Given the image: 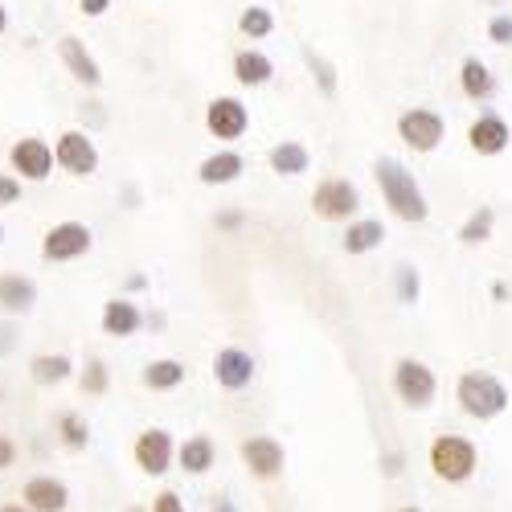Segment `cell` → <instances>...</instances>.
<instances>
[{
	"instance_id": "obj_24",
	"label": "cell",
	"mask_w": 512,
	"mask_h": 512,
	"mask_svg": "<svg viewBox=\"0 0 512 512\" xmlns=\"http://www.w3.org/2000/svg\"><path fill=\"white\" fill-rule=\"evenodd\" d=\"M381 242H386V226H381L377 218H353V222L345 226V238H340V250L357 259V254L381 250Z\"/></svg>"
},
{
	"instance_id": "obj_13",
	"label": "cell",
	"mask_w": 512,
	"mask_h": 512,
	"mask_svg": "<svg viewBox=\"0 0 512 512\" xmlns=\"http://www.w3.org/2000/svg\"><path fill=\"white\" fill-rule=\"evenodd\" d=\"M254 377H259V361H254V353H246L242 345H226V349L213 353V381H218L226 394L250 390Z\"/></svg>"
},
{
	"instance_id": "obj_8",
	"label": "cell",
	"mask_w": 512,
	"mask_h": 512,
	"mask_svg": "<svg viewBox=\"0 0 512 512\" xmlns=\"http://www.w3.org/2000/svg\"><path fill=\"white\" fill-rule=\"evenodd\" d=\"M95 246V230L87 222H58L41 238V259L46 263H74L82 254H91Z\"/></svg>"
},
{
	"instance_id": "obj_3",
	"label": "cell",
	"mask_w": 512,
	"mask_h": 512,
	"mask_svg": "<svg viewBox=\"0 0 512 512\" xmlns=\"http://www.w3.org/2000/svg\"><path fill=\"white\" fill-rule=\"evenodd\" d=\"M426 467L439 484H467L480 472V447L467 435H439L426 451Z\"/></svg>"
},
{
	"instance_id": "obj_40",
	"label": "cell",
	"mask_w": 512,
	"mask_h": 512,
	"mask_svg": "<svg viewBox=\"0 0 512 512\" xmlns=\"http://www.w3.org/2000/svg\"><path fill=\"white\" fill-rule=\"evenodd\" d=\"M209 512H238V504H234L230 496H218V500L209 504Z\"/></svg>"
},
{
	"instance_id": "obj_29",
	"label": "cell",
	"mask_w": 512,
	"mask_h": 512,
	"mask_svg": "<svg viewBox=\"0 0 512 512\" xmlns=\"http://www.w3.org/2000/svg\"><path fill=\"white\" fill-rule=\"evenodd\" d=\"M238 33H242L246 41H267V37L275 33V13L263 9V5H246V9L238 13Z\"/></svg>"
},
{
	"instance_id": "obj_25",
	"label": "cell",
	"mask_w": 512,
	"mask_h": 512,
	"mask_svg": "<svg viewBox=\"0 0 512 512\" xmlns=\"http://www.w3.org/2000/svg\"><path fill=\"white\" fill-rule=\"evenodd\" d=\"M234 78H238V87H267V82L275 78V62L263 54V50H238L234 54Z\"/></svg>"
},
{
	"instance_id": "obj_38",
	"label": "cell",
	"mask_w": 512,
	"mask_h": 512,
	"mask_svg": "<svg viewBox=\"0 0 512 512\" xmlns=\"http://www.w3.org/2000/svg\"><path fill=\"white\" fill-rule=\"evenodd\" d=\"M13 463H17V443L5 431H0V472H9Z\"/></svg>"
},
{
	"instance_id": "obj_1",
	"label": "cell",
	"mask_w": 512,
	"mask_h": 512,
	"mask_svg": "<svg viewBox=\"0 0 512 512\" xmlns=\"http://www.w3.org/2000/svg\"><path fill=\"white\" fill-rule=\"evenodd\" d=\"M373 181H377V193L386 201V209L394 213L398 222L406 226H422L431 218V205H426V193L418 185V177L398 160V156H377L373 160Z\"/></svg>"
},
{
	"instance_id": "obj_17",
	"label": "cell",
	"mask_w": 512,
	"mask_h": 512,
	"mask_svg": "<svg viewBox=\"0 0 512 512\" xmlns=\"http://www.w3.org/2000/svg\"><path fill=\"white\" fill-rule=\"evenodd\" d=\"M99 324H103V332H107V336L127 340V336H136V332L148 324V316L140 312V304H136V300H127V295H111V300L103 304Z\"/></svg>"
},
{
	"instance_id": "obj_32",
	"label": "cell",
	"mask_w": 512,
	"mask_h": 512,
	"mask_svg": "<svg viewBox=\"0 0 512 512\" xmlns=\"http://www.w3.org/2000/svg\"><path fill=\"white\" fill-rule=\"evenodd\" d=\"M304 62H308L312 78L320 82V91H324V95H336V70H332V62H324L312 46H304Z\"/></svg>"
},
{
	"instance_id": "obj_41",
	"label": "cell",
	"mask_w": 512,
	"mask_h": 512,
	"mask_svg": "<svg viewBox=\"0 0 512 512\" xmlns=\"http://www.w3.org/2000/svg\"><path fill=\"white\" fill-rule=\"evenodd\" d=\"M13 349V328H0V353Z\"/></svg>"
},
{
	"instance_id": "obj_34",
	"label": "cell",
	"mask_w": 512,
	"mask_h": 512,
	"mask_svg": "<svg viewBox=\"0 0 512 512\" xmlns=\"http://www.w3.org/2000/svg\"><path fill=\"white\" fill-rule=\"evenodd\" d=\"M148 512H189V508H185V500H181L173 488H164V492L152 496V508H148Z\"/></svg>"
},
{
	"instance_id": "obj_23",
	"label": "cell",
	"mask_w": 512,
	"mask_h": 512,
	"mask_svg": "<svg viewBox=\"0 0 512 512\" xmlns=\"http://www.w3.org/2000/svg\"><path fill=\"white\" fill-rule=\"evenodd\" d=\"M267 164H271L275 177L295 181V177H304L308 168H312V152H308L300 140H283V144H275V148L267 152Z\"/></svg>"
},
{
	"instance_id": "obj_18",
	"label": "cell",
	"mask_w": 512,
	"mask_h": 512,
	"mask_svg": "<svg viewBox=\"0 0 512 512\" xmlns=\"http://www.w3.org/2000/svg\"><path fill=\"white\" fill-rule=\"evenodd\" d=\"M37 304V283L21 271H5L0 275V312L5 316H29Z\"/></svg>"
},
{
	"instance_id": "obj_48",
	"label": "cell",
	"mask_w": 512,
	"mask_h": 512,
	"mask_svg": "<svg viewBox=\"0 0 512 512\" xmlns=\"http://www.w3.org/2000/svg\"><path fill=\"white\" fill-rule=\"evenodd\" d=\"M0 242H5V226H0Z\"/></svg>"
},
{
	"instance_id": "obj_39",
	"label": "cell",
	"mask_w": 512,
	"mask_h": 512,
	"mask_svg": "<svg viewBox=\"0 0 512 512\" xmlns=\"http://www.w3.org/2000/svg\"><path fill=\"white\" fill-rule=\"evenodd\" d=\"M381 472H386L390 480H398L402 476V451H390L386 459H381Z\"/></svg>"
},
{
	"instance_id": "obj_28",
	"label": "cell",
	"mask_w": 512,
	"mask_h": 512,
	"mask_svg": "<svg viewBox=\"0 0 512 512\" xmlns=\"http://www.w3.org/2000/svg\"><path fill=\"white\" fill-rule=\"evenodd\" d=\"M492 230H496V209L492 205H480V209L467 213V222L459 226V242L463 246H484L492 238Z\"/></svg>"
},
{
	"instance_id": "obj_37",
	"label": "cell",
	"mask_w": 512,
	"mask_h": 512,
	"mask_svg": "<svg viewBox=\"0 0 512 512\" xmlns=\"http://www.w3.org/2000/svg\"><path fill=\"white\" fill-rule=\"evenodd\" d=\"M107 9H111V0H78V13H82V17H91V21L107 17Z\"/></svg>"
},
{
	"instance_id": "obj_43",
	"label": "cell",
	"mask_w": 512,
	"mask_h": 512,
	"mask_svg": "<svg viewBox=\"0 0 512 512\" xmlns=\"http://www.w3.org/2000/svg\"><path fill=\"white\" fill-rule=\"evenodd\" d=\"M5 29H9V9L0 5V33H5Z\"/></svg>"
},
{
	"instance_id": "obj_45",
	"label": "cell",
	"mask_w": 512,
	"mask_h": 512,
	"mask_svg": "<svg viewBox=\"0 0 512 512\" xmlns=\"http://www.w3.org/2000/svg\"><path fill=\"white\" fill-rule=\"evenodd\" d=\"M394 512H422L418 504H402V508H394Z\"/></svg>"
},
{
	"instance_id": "obj_9",
	"label": "cell",
	"mask_w": 512,
	"mask_h": 512,
	"mask_svg": "<svg viewBox=\"0 0 512 512\" xmlns=\"http://www.w3.org/2000/svg\"><path fill=\"white\" fill-rule=\"evenodd\" d=\"M132 459L144 476H168L177 463V439L173 431H164V426H148V431L136 435L132 443Z\"/></svg>"
},
{
	"instance_id": "obj_4",
	"label": "cell",
	"mask_w": 512,
	"mask_h": 512,
	"mask_svg": "<svg viewBox=\"0 0 512 512\" xmlns=\"http://www.w3.org/2000/svg\"><path fill=\"white\" fill-rule=\"evenodd\" d=\"M390 386H394V398H398L406 410H431L435 398H439V377H435V369L426 365V361H418V357L394 361Z\"/></svg>"
},
{
	"instance_id": "obj_26",
	"label": "cell",
	"mask_w": 512,
	"mask_h": 512,
	"mask_svg": "<svg viewBox=\"0 0 512 512\" xmlns=\"http://www.w3.org/2000/svg\"><path fill=\"white\" fill-rule=\"evenodd\" d=\"M29 377H33V386H41V390L62 386V381L74 377V361L66 353H37L29 361Z\"/></svg>"
},
{
	"instance_id": "obj_20",
	"label": "cell",
	"mask_w": 512,
	"mask_h": 512,
	"mask_svg": "<svg viewBox=\"0 0 512 512\" xmlns=\"http://www.w3.org/2000/svg\"><path fill=\"white\" fill-rule=\"evenodd\" d=\"M185 377H189V369H185V361H177V357H152V361L144 365V373H140L144 390H152V394H173V390H181Z\"/></svg>"
},
{
	"instance_id": "obj_11",
	"label": "cell",
	"mask_w": 512,
	"mask_h": 512,
	"mask_svg": "<svg viewBox=\"0 0 512 512\" xmlns=\"http://www.w3.org/2000/svg\"><path fill=\"white\" fill-rule=\"evenodd\" d=\"M54 164L62 168L66 177H95L99 173V148L87 132H78V127H70V132H62L54 140Z\"/></svg>"
},
{
	"instance_id": "obj_22",
	"label": "cell",
	"mask_w": 512,
	"mask_h": 512,
	"mask_svg": "<svg viewBox=\"0 0 512 512\" xmlns=\"http://www.w3.org/2000/svg\"><path fill=\"white\" fill-rule=\"evenodd\" d=\"M459 91L463 99H472V103H488L496 95V74L484 58H463L459 66Z\"/></svg>"
},
{
	"instance_id": "obj_7",
	"label": "cell",
	"mask_w": 512,
	"mask_h": 512,
	"mask_svg": "<svg viewBox=\"0 0 512 512\" xmlns=\"http://www.w3.org/2000/svg\"><path fill=\"white\" fill-rule=\"evenodd\" d=\"M238 459L254 480L271 484V480L283 476V467H287V447L275 435H250V439L238 443Z\"/></svg>"
},
{
	"instance_id": "obj_19",
	"label": "cell",
	"mask_w": 512,
	"mask_h": 512,
	"mask_svg": "<svg viewBox=\"0 0 512 512\" xmlns=\"http://www.w3.org/2000/svg\"><path fill=\"white\" fill-rule=\"evenodd\" d=\"M242 173H246V160H242V152H234V148H218L213 156H205V160H201V168H197V181L213 189V185H234Z\"/></svg>"
},
{
	"instance_id": "obj_49",
	"label": "cell",
	"mask_w": 512,
	"mask_h": 512,
	"mask_svg": "<svg viewBox=\"0 0 512 512\" xmlns=\"http://www.w3.org/2000/svg\"><path fill=\"white\" fill-rule=\"evenodd\" d=\"M0 406H5V390H0Z\"/></svg>"
},
{
	"instance_id": "obj_15",
	"label": "cell",
	"mask_w": 512,
	"mask_h": 512,
	"mask_svg": "<svg viewBox=\"0 0 512 512\" xmlns=\"http://www.w3.org/2000/svg\"><path fill=\"white\" fill-rule=\"evenodd\" d=\"M508 144H512V127L504 115L480 111L472 123H467V148L476 156H500V152H508Z\"/></svg>"
},
{
	"instance_id": "obj_14",
	"label": "cell",
	"mask_w": 512,
	"mask_h": 512,
	"mask_svg": "<svg viewBox=\"0 0 512 512\" xmlns=\"http://www.w3.org/2000/svg\"><path fill=\"white\" fill-rule=\"evenodd\" d=\"M58 58H62L66 74L78 82V87H87V91H99V87H103V66H99V58L87 50V41H82V37L66 33V37L58 41Z\"/></svg>"
},
{
	"instance_id": "obj_31",
	"label": "cell",
	"mask_w": 512,
	"mask_h": 512,
	"mask_svg": "<svg viewBox=\"0 0 512 512\" xmlns=\"http://www.w3.org/2000/svg\"><path fill=\"white\" fill-rule=\"evenodd\" d=\"M78 386H82V394H87V398H103L107 386H111V369L103 361H87V369L78 373Z\"/></svg>"
},
{
	"instance_id": "obj_30",
	"label": "cell",
	"mask_w": 512,
	"mask_h": 512,
	"mask_svg": "<svg viewBox=\"0 0 512 512\" xmlns=\"http://www.w3.org/2000/svg\"><path fill=\"white\" fill-rule=\"evenodd\" d=\"M394 295H398V304H406V308H414L422 300V275H418L414 263H398L394 267Z\"/></svg>"
},
{
	"instance_id": "obj_2",
	"label": "cell",
	"mask_w": 512,
	"mask_h": 512,
	"mask_svg": "<svg viewBox=\"0 0 512 512\" xmlns=\"http://www.w3.org/2000/svg\"><path fill=\"white\" fill-rule=\"evenodd\" d=\"M455 402H459V410H463L467 418L492 422V418H500V414L512 406V394H508V386H504L496 373H488V369H467V373H459V381H455Z\"/></svg>"
},
{
	"instance_id": "obj_42",
	"label": "cell",
	"mask_w": 512,
	"mask_h": 512,
	"mask_svg": "<svg viewBox=\"0 0 512 512\" xmlns=\"http://www.w3.org/2000/svg\"><path fill=\"white\" fill-rule=\"evenodd\" d=\"M127 287L140 291V287H148V279H144V275H132V279H127Z\"/></svg>"
},
{
	"instance_id": "obj_16",
	"label": "cell",
	"mask_w": 512,
	"mask_h": 512,
	"mask_svg": "<svg viewBox=\"0 0 512 512\" xmlns=\"http://www.w3.org/2000/svg\"><path fill=\"white\" fill-rule=\"evenodd\" d=\"M21 504L29 512H66L70 508V488L58 476H29L21 488Z\"/></svg>"
},
{
	"instance_id": "obj_12",
	"label": "cell",
	"mask_w": 512,
	"mask_h": 512,
	"mask_svg": "<svg viewBox=\"0 0 512 512\" xmlns=\"http://www.w3.org/2000/svg\"><path fill=\"white\" fill-rule=\"evenodd\" d=\"M9 168L17 173V181H29V185H41V181H50L54 173V148L41 140V136H25L9 148Z\"/></svg>"
},
{
	"instance_id": "obj_27",
	"label": "cell",
	"mask_w": 512,
	"mask_h": 512,
	"mask_svg": "<svg viewBox=\"0 0 512 512\" xmlns=\"http://www.w3.org/2000/svg\"><path fill=\"white\" fill-rule=\"evenodd\" d=\"M54 431H58L66 451H87L91 447V422H87V414H78V410H62L54 418Z\"/></svg>"
},
{
	"instance_id": "obj_10",
	"label": "cell",
	"mask_w": 512,
	"mask_h": 512,
	"mask_svg": "<svg viewBox=\"0 0 512 512\" xmlns=\"http://www.w3.org/2000/svg\"><path fill=\"white\" fill-rule=\"evenodd\" d=\"M205 132L222 144H234L250 132V107L238 95H218L205 107Z\"/></svg>"
},
{
	"instance_id": "obj_33",
	"label": "cell",
	"mask_w": 512,
	"mask_h": 512,
	"mask_svg": "<svg viewBox=\"0 0 512 512\" xmlns=\"http://www.w3.org/2000/svg\"><path fill=\"white\" fill-rule=\"evenodd\" d=\"M488 41L492 46H512V13H496L488 21Z\"/></svg>"
},
{
	"instance_id": "obj_21",
	"label": "cell",
	"mask_w": 512,
	"mask_h": 512,
	"mask_svg": "<svg viewBox=\"0 0 512 512\" xmlns=\"http://www.w3.org/2000/svg\"><path fill=\"white\" fill-rule=\"evenodd\" d=\"M213 463H218V443H213V435H189L185 443H177V467L185 476H205Z\"/></svg>"
},
{
	"instance_id": "obj_36",
	"label": "cell",
	"mask_w": 512,
	"mask_h": 512,
	"mask_svg": "<svg viewBox=\"0 0 512 512\" xmlns=\"http://www.w3.org/2000/svg\"><path fill=\"white\" fill-rule=\"evenodd\" d=\"M21 197V181L9 177V173H0V205H13Z\"/></svg>"
},
{
	"instance_id": "obj_35",
	"label": "cell",
	"mask_w": 512,
	"mask_h": 512,
	"mask_svg": "<svg viewBox=\"0 0 512 512\" xmlns=\"http://www.w3.org/2000/svg\"><path fill=\"white\" fill-rule=\"evenodd\" d=\"M246 222V213L242 209H222V213H213V226L218 230H238Z\"/></svg>"
},
{
	"instance_id": "obj_5",
	"label": "cell",
	"mask_w": 512,
	"mask_h": 512,
	"mask_svg": "<svg viewBox=\"0 0 512 512\" xmlns=\"http://www.w3.org/2000/svg\"><path fill=\"white\" fill-rule=\"evenodd\" d=\"M312 213L320 222H353L361 213V189L349 177H324L312 189Z\"/></svg>"
},
{
	"instance_id": "obj_6",
	"label": "cell",
	"mask_w": 512,
	"mask_h": 512,
	"mask_svg": "<svg viewBox=\"0 0 512 512\" xmlns=\"http://www.w3.org/2000/svg\"><path fill=\"white\" fill-rule=\"evenodd\" d=\"M398 140L418 156H431L447 140V119L431 107H410L398 115Z\"/></svg>"
},
{
	"instance_id": "obj_46",
	"label": "cell",
	"mask_w": 512,
	"mask_h": 512,
	"mask_svg": "<svg viewBox=\"0 0 512 512\" xmlns=\"http://www.w3.org/2000/svg\"><path fill=\"white\" fill-rule=\"evenodd\" d=\"M480 5H488V9H500V5H504V0H480Z\"/></svg>"
},
{
	"instance_id": "obj_47",
	"label": "cell",
	"mask_w": 512,
	"mask_h": 512,
	"mask_svg": "<svg viewBox=\"0 0 512 512\" xmlns=\"http://www.w3.org/2000/svg\"><path fill=\"white\" fill-rule=\"evenodd\" d=\"M127 512H148V508H140V504H132V508H127Z\"/></svg>"
},
{
	"instance_id": "obj_44",
	"label": "cell",
	"mask_w": 512,
	"mask_h": 512,
	"mask_svg": "<svg viewBox=\"0 0 512 512\" xmlns=\"http://www.w3.org/2000/svg\"><path fill=\"white\" fill-rule=\"evenodd\" d=\"M0 512H29L25 504H0Z\"/></svg>"
}]
</instances>
